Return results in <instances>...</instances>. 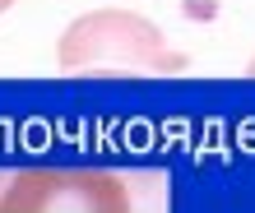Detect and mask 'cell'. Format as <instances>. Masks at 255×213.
I'll list each match as a JSON object with an SVG mask.
<instances>
[{"instance_id":"cell-1","label":"cell","mask_w":255,"mask_h":213,"mask_svg":"<svg viewBox=\"0 0 255 213\" xmlns=\"http://www.w3.org/2000/svg\"><path fill=\"white\" fill-rule=\"evenodd\" d=\"M61 65L84 74H172L186 70V56L172 51L148 19L130 9H98L70 23L61 37Z\"/></svg>"},{"instance_id":"cell-2","label":"cell","mask_w":255,"mask_h":213,"mask_svg":"<svg viewBox=\"0 0 255 213\" xmlns=\"http://www.w3.org/2000/svg\"><path fill=\"white\" fill-rule=\"evenodd\" d=\"M0 213H130V190L102 167H28L5 181Z\"/></svg>"},{"instance_id":"cell-3","label":"cell","mask_w":255,"mask_h":213,"mask_svg":"<svg viewBox=\"0 0 255 213\" xmlns=\"http://www.w3.org/2000/svg\"><path fill=\"white\" fill-rule=\"evenodd\" d=\"M9 5H14V0H0V14H5V9H9Z\"/></svg>"},{"instance_id":"cell-4","label":"cell","mask_w":255,"mask_h":213,"mask_svg":"<svg viewBox=\"0 0 255 213\" xmlns=\"http://www.w3.org/2000/svg\"><path fill=\"white\" fill-rule=\"evenodd\" d=\"M0 190H5V176H0Z\"/></svg>"},{"instance_id":"cell-5","label":"cell","mask_w":255,"mask_h":213,"mask_svg":"<svg viewBox=\"0 0 255 213\" xmlns=\"http://www.w3.org/2000/svg\"><path fill=\"white\" fill-rule=\"evenodd\" d=\"M251 74H255V60H251Z\"/></svg>"}]
</instances>
